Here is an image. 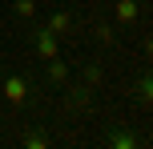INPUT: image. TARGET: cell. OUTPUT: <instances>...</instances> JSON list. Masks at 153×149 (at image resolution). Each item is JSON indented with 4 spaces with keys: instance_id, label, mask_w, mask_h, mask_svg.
<instances>
[{
    "instance_id": "obj_1",
    "label": "cell",
    "mask_w": 153,
    "mask_h": 149,
    "mask_svg": "<svg viewBox=\"0 0 153 149\" xmlns=\"http://www.w3.org/2000/svg\"><path fill=\"white\" fill-rule=\"evenodd\" d=\"M28 93H32V81L24 77V73H4V77H0V97H4L12 109L28 101Z\"/></svg>"
},
{
    "instance_id": "obj_2",
    "label": "cell",
    "mask_w": 153,
    "mask_h": 149,
    "mask_svg": "<svg viewBox=\"0 0 153 149\" xmlns=\"http://www.w3.org/2000/svg\"><path fill=\"white\" fill-rule=\"evenodd\" d=\"M28 40H32V56H40V61H53V56H61V36H53L45 24H36Z\"/></svg>"
},
{
    "instance_id": "obj_3",
    "label": "cell",
    "mask_w": 153,
    "mask_h": 149,
    "mask_svg": "<svg viewBox=\"0 0 153 149\" xmlns=\"http://www.w3.org/2000/svg\"><path fill=\"white\" fill-rule=\"evenodd\" d=\"M141 20V0H113V24L129 28Z\"/></svg>"
},
{
    "instance_id": "obj_4",
    "label": "cell",
    "mask_w": 153,
    "mask_h": 149,
    "mask_svg": "<svg viewBox=\"0 0 153 149\" xmlns=\"http://www.w3.org/2000/svg\"><path fill=\"white\" fill-rule=\"evenodd\" d=\"M73 81V69L61 61V56H53V61H45V85H53V89H61V85H69Z\"/></svg>"
},
{
    "instance_id": "obj_5",
    "label": "cell",
    "mask_w": 153,
    "mask_h": 149,
    "mask_svg": "<svg viewBox=\"0 0 153 149\" xmlns=\"http://www.w3.org/2000/svg\"><path fill=\"white\" fill-rule=\"evenodd\" d=\"M45 28L53 32V36L65 40V36L73 32V16H69V12H48V16H45Z\"/></svg>"
},
{
    "instance_id": "obj_6",
    "label": "cell",
    "mask_w": 153,
    "mask_h": 149,
    "mask_svg": "<svg viewBox=\"0 0 153 149\" xmlns=\"http://www.w3.org/2000/svg\"><path fill=\"white\" fill-rule=\"evenodd\" d=\"M12 16H16V20H32V24H36V20H40V4H36V0H12Z\"/></svg>"
},
{
    "instance_id": "obj_7",
    "label": "cell",
    "mask_w": 153,
    "mask_h": 149,
    "mask_svg": "<svg viewBox=\"0 0 153 149\" xmlns=\"http://www.w3.org/2000/svg\"><path fill=\"white\" fill-rule=\"evenodd\" d=\"M93 40L109 48V44L117 40V24H105V20H97V24H93Z\"/></svg>"
},
{
    "instance_id": "obj_8",
    "label": "cell",
    "mask_w": 153,
    "mask_h": 149,
    "mask_svg": "<svg viewBox=\"0 0 153 149\" xmlns=\"http://www.w3.org/2000/svg\"><path fill=\"white\" fill-rule=\"evenodd\" d=\"M105 145H109V149H133V145H137V137H133L129 129H117V133L105 137Z\"/></svg>"
},
{
    "instance_id": "obj_9",
    "label": "cell",
    "mask_w": 153,
    "mask_h": 149,
    "mask_svg": "<svg viewBox=\"0 0 153 149\" xmlns=\"http://www.w3.org/2000/svg\"><path fill=\"white\" fill-rule=\"evenodd\" d=\"M137 97H141V105L153 101V81H149V73H141V77H137Z\"/></svg>"
},
{
    "instance_id": "obj_10",
    "label": "cell",
    "mask_w": 153,
    "mask_h": 149,
    "mask_svg": "<svg viewBox=\"0 0 153 149\" xmlns=\"http://www.w3.org/2000/svg\"><path fill=\"white\" fill-rule=\"evenodd\" d=\"M24 145H28V149H45L48 137H45V133H28V137H24Z\"/></svg>"
},
{
    "instance_id": "obj_11",
    "label": "cell",
    "mask_w": 153,
    "mask_h": 149,
    "mask_svg": "<svg viewBox=\"0 0 153 149\" xmlns=\"http://www.w3.org/2000/svg\"><path fill=\"white\" fill-rule=\"evenodd\" d=\"M93 4H105V0H93Z\"/></svg>"
},
{
    "instance_id": "obj_12",
    "label": "cell",
    "mask_w": 153,
    "mask_h": 149,
    "mask_svg": "<svg viewBox=\"0 0 153 149\" xmlns=\"http://www.w3.org/2000/svg\"><path fill=\"white\" fill-rule=\"evenodd\" d=\"M0 77H4V69H0Z\"/></svg>"
}]
</instances>
